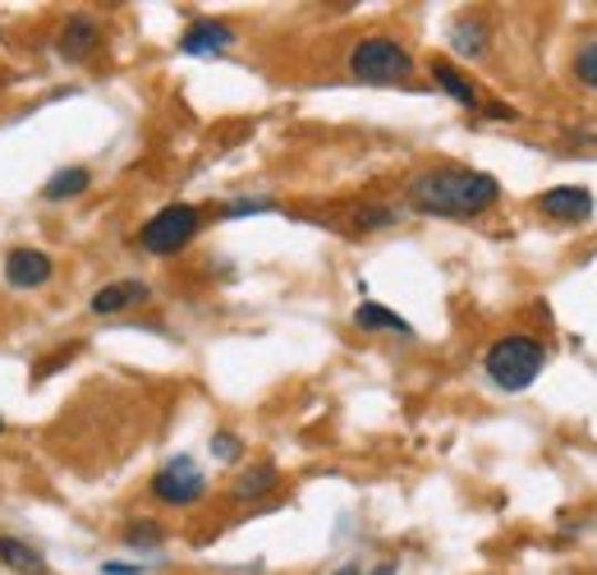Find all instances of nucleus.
<instances>
[{
	"mask_svg": "<svg viewBox=\"0 0 597 575\" xmlns=\"http://www.w3.org/2000/svg\"><path fill=\"white\" fill-rule=\"evenodd\" d=\"M198 230H203V212H198L194 203H166L162 212H156V217L143 222L138 245H143L147 254H156V258H171V254H179V249L194 245Z\"/></svg>",
	"mask_w": 597,
	"mask_h": 575,
	"instance_id": "nucleus-3",
	"label": "nucleus"
},
{
	"mask_svg": "<svg viewBox=\"0 0 597 575\" xmlns=\"http://www.w3.org/2000/svg\"><path fill=\"white\" fill-rule=\"evenodd\" d=\"M124 543H130V548H162L166 543V525L162 521H130L124 525Z\"/></svg>",
	"mask_w": 597,
	"mask_h": 575,
	"instance_id": "nucleus-17",
	"label": "nucleus"
},
{
	"mask_svg": "<svg viewBox=\"0 0 597 575\" xmlns=\"http://www.w3.org/2000/svg\"><path fill=\"white\" fill-rule=\"evenodd\" d=\"M593 194L584 189V185H556V189H547L543 198H538V212L543 217H552V222H565V226H579V222H588L593 217Z\"/></svg>",
	"mask_w": 597,
	"mask_h": 575,
	"instance_id": "nucleus-6",
	"label": "nucleus"
},
{
	"mask_svg": "<svg viewBox=\"0 0 597 575\" xmlns=\"http://www.w3.org/2000/svg\"><path fill=\"white\" fill-rule=\"evenodd\" d=\"M51 271H55V263H51V254H42V249H14V254L6 258V281H10L14 290H38V286H47Z\"/></svg>",
	"mask_w": 597,
	"mask_h": 575,
	"instance_id": "nucleus-8",
	"label": "nucleus"
},
{
	"mask_svg": "<svg viewBox=\"0 0 597 575\" xmlns=\"http://www.w3.org/2000/svg\"><path fill=\"white\" fill-rule=\"evenodd\" d=\"M432 83L442 88L451 102H460V106H469V111L478 106V88H474V79H469L464 70H455L451 60H432Z\"/></svg>",
	"mask_w": 597,
	"mask_h": 575,
	"instance_id": "nucleus-11",
	"label": "nucleus"
},
{
	"mask_svg": "<svg viewBox=\"0 0 597 575\" xmlns=\"http://www.w3.org/2000/svg\"><path fill=\"white\" fill-rule=\"evenodd\" d=\"M239 451H244V438H239V433H230V429L212 433V456L222 461V465H235V461H239Z\"/></svg>",
	"mask_w": 597,
	"mask_h": 575,
	"instance_id": "nucleus-18",
	"label": "nucleus"
},
{
	"mask_svg": "<svg viewBox=\"0 0 597 575\" xmlns=\"http://www.w3.org/2000/svg\"><path fill=\"white\" fill-rule=\"evenodd\" d=\"M271 207H276L271 198H235L222 212H226V217H258V212H271Z\"/></svg>",
	"mask_w": 597,
	"mask_h": 575,
	"instance_id": "nucleus-21",
	"label": "nucleus"
},
{
	"mask_svg": "<svg viewBox=\"0 0 597 575\" xmlns=\"http://www.w3.org/2000/svg\"><path fill=\"white\" fill-rule=\"evenodd\" d=\"M451 47H455L460 60H478V55L487 51V23L474 19V14L455 19V28H451Z\"/></svg>",
	"mask_w": 597,
	"mask_h": 575,
	"instance_id": "nucleus-15",
	"label": "nucleus"
},
{
	"mask_svg": "<svg viewBox=\"0 0 597 575\" xmlns=\"http://www.w3.org/2000/svg\"><path fill=\"white\" fill-rule=\"evenodd\" d=\"M97 42H102V23L92 19V14H70L65 28H60V42L55 47H60V55L79 65V60H88L92 51H97Z\"/></svg>",
	"mask_w": 597,
	"mask_h": 575,
	"instance_id": "nucleus-10",
	"label": "nucleus"
},
{
	"mask_svg": "<svg viewBox=\"0 0 597 575\" xmlns=\"http://www.w3.org/2000/svg\"><path fill=\"white\" fill-rule=\"evenodd\" d=\"M331 575H363V571H359L354 562H350V566H340V571H331Z\"/></svg>",
	"mask_w": 597,
	"mask_h": 575,
	"instance_id": "nucleus-24",
	"label": "nucleus"
},
{
	"mask_svg": "<svg viewBox=\"0 0 597 575\" xmlns=\"http://www.w3.org/2000/svg\"><path fill=\"white\" fill-rule=\"evenodd\" d=\"M543 364H547V346L538 337H528V331H511V337L492 341L487 355H483V369L501 391L533 387V378L543 373Z\"/></svg>",
	"mask_w": 597,
	"mask_h": 575,
	"instance_id": "nucleus-2",
	"label": "nucleus"
},
{
	"mask_svg": "<svg viewBox=\"0 0 597 575\" xmlns=\"http://www.w3.org/2000/svg\"><path fill=\"white\" fill-rule=\"evenodd\" d=\"M0 566H10L19 575H47V557L33 548V543L10 538V534H0Z\"/></svg>",
	"mask_w": 597,
	"mask_h": 575,
	"instance_id": "nucleus-13",
	"label": "nucleus"
},
{
	"mask_svg": "<svg viewBox=\"0 0 597 575\" xmlns=\"http://www.w3.org/2000/svg\"><path fill=\"white\" fill-rule=\"evenodd\" d=\"M354 226L359 230H387V226H395V212L391 207H363L354 217Z\"/></svg>",
	"mask_w": 597,
	"mask_h": 575,
	"instance_id": "nucleus-20",
	"label": "nucleus"
},
{
	"mask_svg": "<svg viewBox=\"0 0 597 575\" xmlns=\"http://www.w3.org/2000/svg\"><path fill=\"white\" fill-rule=\"evenodd\" d=\"M230 47H235V28L226 19H194L184 28V38H179L184 55H222Z\"/></svg>",
	"mask_w": 597,
	"mask_h": 575,
	"instance_id": "nucleus-7",
	"label": "nucleus"
},
{
	"mask_svg": "<svg viewBox=\"0 0 597 575\" xmlns=\"http://www.w3.org/2000/svg\"><path fill=\"white\" fill-rule=\"evenodd\" d=\"M575 74H579L584 88H593V93H597V42L579 47V55H575Z\"/></svg>",
	"mask_w": 597,
	"mask_h": 575,
	"instance_id": "nucleus-19",
	"label": "nucleus"
},
{
	"mask_svg": "<svg viewBox=\"0 0 597 575\" xmlns=\"http://www.w3.org/2000/svg\"><path fill=\"white\" fill-rule=\"evenodd\" d=\"M102 575H143V566L138 562H106Z\"/></svg>",
	"mask_w": 597,
	"mask_h": 575,
	"instance_id": "nucleus-22",
	"label": "nucleus"
},
{
	"mask_svg": "<svg viewBox=\"0 0 597 575\" xmlns=\"http://www.w3.org/2000/svg\"><path fill=\"white\" fill-rule=\"evenodd\" d=\"M354 327H363V331H395V337H414L410 322H404L400 314H391V309H382V305H372V299H363V305L354 309Z\"/></svg>",
	"mask_w": 597,
	"mask_h": 575,
	"instance_id": "nucleus-16",
	"label": "nucleus"
},
{
	"mask_svg": "<svg viewBox=\"0 0 597 575\" xmlns=\"http://www.w3.org/2000/svg\"><path fill=\"white\" fill-rule=\"evenodd\" d=\"M280 483V470L271 465V461H258V465H248L235 483H230V497L235 502H258V497H267L271 489Z\"/></svg>",
	"mask_w": 597,
	"mask_h": 575,
	"instance_id": "nucleus-12",
	"label": "nucleus"
},
{
	"mask_svg": "<svg viewBox=\"0 0 597 575\" xmlns=\"http://www.w3.org/2000/svg\"><path fill=\"white\" fill-rule=\"evenodd\" d=\"M88 185H92V171H88V166H60V171L47 179V185H42V198L70 203V198L88 194Z\"/></svg>",
	"mask_w": 597,
	"mask_h": 575,
	"instance_id": "nucleus-14",
	"label": "nucleus"
},
{
	"mask_svg": "<svg viewBox=\"0 0 597 575\" xmlns=\"http://www.w3.org/2000/svg\"><path fill=\"white\" fill-rule=\"evenodd\" d=\"M147 281H138V277H124V281H111V286H102L97 295L88 299V309L97 314V318H111V314H124V309H134V305H147Z\"/></svg>",
	"mask_w": 597,
	"mask_h": 575,
	"instance_id": "nucleus-9",
	"label": "nucleus"
},
{
	"mask_svg": "<svg viewBox=\"0 0 597 575\" xmlns=\"http://www.w3.org/2000/svg\"><path fill=\"white\" fill-rule=\"evenodd\" d=\"M350 74L359 83H404L414 74V55L395 38H359L350 51Z\"/></svg>",
	"mask_w": 597,
	"mask_h": 575,
	"instance_id": "nucleus-4",
	"label": "nucleus"
},
{
	"mask_svg": "<svg viewBox=\"0 0 597 575\" xmlns=\"http://www.w3.org/2000/svg\"><path fill=\"white\" fill-rule=\"evenodd\" d=\"M404 198L423 217L469 222V217H483L501 198V179L487 171H474V166H428L404 185Z\"/></svg>",
	"mask_w": 597,
	"mask_h": 575,
	"instance_id": "nucleus-1",
	"label": "nucleus"
},
{
	"mask_svg": "<svg viewBox=\"0 0 597 575\" xmlns=\"http://www.w3.org/2000/svg\"><path fill=\"white\" fill-rule=\"evenodd\" d=\"M152 497L166 506H194L207 497V474L194 456H171L162 470L152 474Z\"/></svg>",
	"mask_w": 597,
	"mask_h": 575,
	"instance_id": "nucleus-5",
	"label": "nucleus"
},
{
	"mask_svg": "<svg viewBox=\"0 0 597 575\" xmlns=\"http://www.w3.org/2000/svg\"><path fill=\"white\" fill-rule=\"evenodd\" d=\"M368 575H400V562H382V566L368 571Z\"/></svg>",
	"mask_w": 597,
	"mask_h": 575,
	"instance_id": "nucleus-23",
	"label": "nucleus"
},
{
	"mask_svg": "<svg viewBox=\"0 0 597 575\" xmlns=\"http://www.w3.org/2000/svg\"><path fill=\"white\" fill-rule=\"evenodd\" d=\"M0 433H6V423H0Z\"/></svg>",
	"mask_w": 597,
	"mask_h": 575,
	"instance_id": "nucleus-25",
	"label": "nucleus"
}]
</instances>
